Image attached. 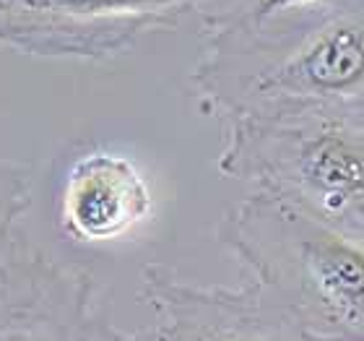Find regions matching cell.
Instances as JSON below:
<instances>
[{
	"instance_id": "3",
	"label": "cell",
	"mask_w": 364,
	"mask_h": 341,
	"mask_svg": "<svg viewBox=\"0 0 364 341\" xmlns=\"http://www.w3.org/2000/svg\"><path fill=\"white\" fill-rule=\"evenodd\" d=\"M216 235L315 339L364 341V237L260 193L229 209Z\"/></svg>"
},
{
	"instance_id": "6",
	"label": "cell",
	"mask_w": 364,
	"mask_h": 341,
	"mask_svg": "<svg viewBox=\"0 0 364 341\" xmlns=\"http://www.w3.org/2000/svg\"><path fill=\"white\" fill-rule=\"evenodd\" d=\"M91 273L16 229L0 248V341H97Z\"/></svg>"
},
{
	"instance_id": "1",
	"label": "cell",
	"mask_w": 364,
	"mask_h": 341,
	"mask_svg": "<svg viewBox=\"0 0 364 341\" xmlns=\"http://www.w3.org/2000/svg\"><path fill=\"white\" fill-rule=\"evenodd\" d=\"M200 39L190 86L221 125L364 97V0H315L273 14L237 0L205 16Z\"/></svg>"
},
{
	"instance_id": "10",
	"label": "cell",
	"mask_w": 364,
	"mask_h": 341,
	"mask_svg": "<svg viewBox=\"0 0 364 341\" xmlns=\"http://www.w3.org/2000/svg\"><path fill=\"white\" fill-rule=\"evenodd\" d=\"M97 341H149V339L125 334V331H120V328H114L112 323L102 320V323H99V331H97Z\"/></svg>"
},
{
	"instance_id": "4",
	"label": "cell",
	"mask_w": 364,
	"mask_h": 341,
	"mask_svg": "<svg viewBox=\"0 0 364 341\" xmlns=\"http://www.w3.org/2000/svg\"><path fill=\"white\" fill-rule=\"evenodd\" d=\"M203 0H0V47L50 61H109L172 29Z\"/></svg>"
},
{
	"instance_id": "8",
	"label": "cell",
	"mask_w": 364,
	"mask_h": 341,
	"mask_svg": "<svg viewBox=\"0 0 364 341\" xmlns=\"http://www.w3.org/2000/svg\"><path fill=\"white\" fill-rule=\"evenodd\" d=\"M34 169L29 162L0 157V248L16 232V221L31 204Z\"/></svg>"
},
{
	"instance_id": "11",
	"label": "cell",
	"mask_w": 364,
	"mask_h": 341,
	"mask_svg": "<svg viewBox=\"0 0 364 341\" xmlns=\"http://www.w3.org/2000/svg\"><path fill=\"white\" fill-rule=\"evenodd\" d=\"M346 107H351V110H354V112H357L359 117H362V120H364V97L354 99V102H349V105H346Z\"/></svg>"
},
{
	"instance_id": "2",
	"label": "cell",
	"mask_w": 364,
	"mask_h": 341,
	"mask_svg": "<svg viewBox=\"0 0 364 341\" xmlns=\"http://www.w3.org/2000/svg\"><path fill=\"white\" fill-rule=\"evenodd\" d=\"M221 174L364 237V120L346 105L291 107L224 125Z\"/></svg>"
},
{
	"instance_id": "5",
	"label": "cell",
	"mask_w": 364,
	"mask_h": 341,
	"mask_svg": "<svg viewBox=\"0 0 364 341\" xmlns=\"http://www.w3.org/2000/svg\"><path fill=\"white\" fill-rule=\"evenodd\" d=\"M141 295L154 313L149 341H320L255 281L198 284L151 263Z\"/></svg>"
},
{
	"instance_id": "7",
	"label": "cell",
	"mask_w": 364,
	"mask_h": 341,
	"mask_svg": "<svg viewBox=\"0 0 364 341\" xmlns=\"http://www.w3.org/2000/svg\"><path fill=\"white\" fill-rule=\"evenodd\" d=\"M154 211L151 188L136 162L97 149L70 164L60 190V224L78 243H112Z\"/></svg>"
},
{
	"instance_id": "9",
	"label": "cell",
	"mask_w": 364,
	"mask_h": 341,
	"mask_svg": "<svg viewBox=\"0 0 364 341\" xmlns=\"http://www.w3.org/2000/svg\"><path fill=\"white\" fill-rule=\"evenodd\" d=\"M250 3L255 11L260 14H273V11H287V8H296V6H307V3H315V0H245Z\"/></svg>"
}]
</instances>
